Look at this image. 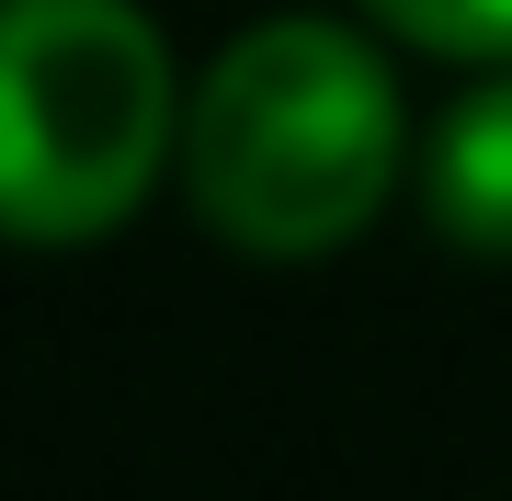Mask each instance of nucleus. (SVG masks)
Masks as SVG:
<instances>
[{"label": "nucleus", "instance_id": "f257e3e1", "mask_svg": "<svg viewBox=\"0 0 512 501\" xmlns=\"http://www.w3.org/2000/svg\"><path fill=\"white\" fill-rule=\"evenodd\" d=\"M399 171H410V114L387 57L353 23L319 12L251 23L183 92V194L251 262L342 251Z\"/></svg>", "mask_w": 512, "mask_h": 501}, {"label": "nucleus", "instance_id": "f03ea898", "mask_svg": "<svg viewBox=\"0 0 512 501\" xmlns=\"http://www.w3.org/2000/svg\"><path fill=\"white\" fill-rule=\"evenodd\" d=\"M183 92L137 0H0V240H103L183 171Z\"/></svg>", "mask_w": 512, "mask_h": 501}, {"label": "nucleus", "instance_id": "7ed1b4c3", "mask_svg": "<svg viewBox=\"0 0 512 501\" xmlns=\"http://www.w3.org/2000/svg\"><path fill=\"white\" fill-rule=\"evenodd\" d=\"M421 205L478 262H512V69H478L421 137Z\"/></svg>", "mask_w": 512, "mask_h": 501}, {"label": "nucleus", "instance_id": "20e7f679", "mask_svg": "<svg viewBox=\"0 0 512 501\" xmlns=\"http://www.w3.org/2000/svg\"><path fill=\"white\" fill-rule=\"evenodd\" d=\"M387 35L433 46V57H467V69H512V0H365Z\"/></svg>", "mask_w": 512, "mask_h": 501}]
</instances>
